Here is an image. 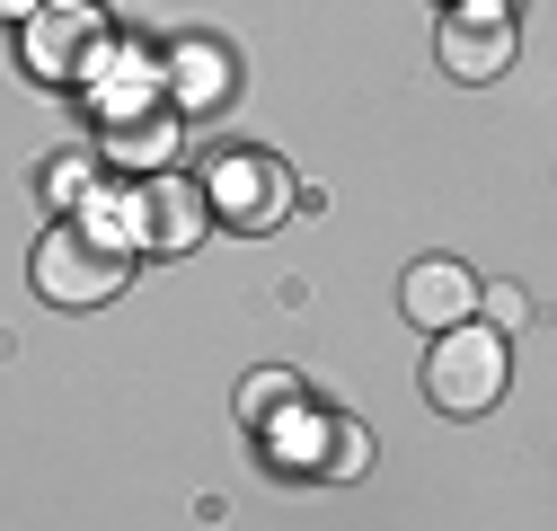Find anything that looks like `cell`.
Segmentation results:
<instances>
[{
    "mask_svg": "<svg viewBox=\"0 0 557 531\" xmlns=\"http://www.w3.org/2000/svg\"><path fill=\"white\" fill-rule=\"evenodd\" d=\"M27 284L53 301V310H98L133 284V248L124 239H98L89 222H53L27 257Z\"/></svg>",
    "mask_w": 557,
    "mask_h": 531,
    "instance_id": "1",
    "label": "cell"
},
{
    "mask_svg": "<svg viewBox=\"0 0 557 531\" xmlns=\"http://www.w3.org/2000/svg\"><path fill=\"white\" fill-rule=\"evenodd\" d=\"M505 381H513V346H505V328H434V346H425V398L443 417H486V408H505Z\"/></svg>",
    "mask_w": 557,
    "mask_h": 531,
    "instance_id": "2",
    "label": "cell"
},
{
    "mask_svg": "<svg viewBox=\"0 0 557 531\" xmlns=\"http://www.w3.org/2000/svg\"><path fill=\"white\" fill-rule=\"evenodd\" d=\"M265 452H274V470H293V479H363V460H372V434L355 417H336V408H301L293 417H274L265 425Z\"/></svg>",
    "mask_w": 557,
    "mask_h": 531,
    "instance_id": "3",
    "label": "cell"
},
{
    "mask_svg": "<svg viewBox=\"0 0 557 531\" xmlns=\"http://www.w3.org/2000/svg\"><path fill=\"white\" fill-rule=\"evenodd\" d=\"M133 205H124V239L143 248V257H195L203 231H213V205H203V186L160 169V177H133L124 186Z\"/></svg>",
    "mask_w": 557,
    "mask_h": 531,
    "instance_id": "4",
    "label": "cell"
},
{
    "mask_svg": "<svg viewBox=\"0 0 557 531\" xmlns=\"http://www.w3.org/2000/svg\"><path fill=\"white\" fill-rule=\"evenodd\" d=\"M18 36H27V72H36L45 89H81V81H98V62H107L98 0H45Z\"/></svg>",
    "mask_w": 557,
    "mask_h": 531,
    "instance_id": "5",
    "label": "cell"
},
{
    "mask_svg": "<svg viewBox=\"0 0 557 531\" xmlns=\"http://www.w3.org/2000/svg\"><path fill=\"white\" fill-rule=\"evenodd\" d=\"M203 205H213L222 231H274L293 213V169L274 160V151H222L213 169H203Z\"/></svg>",
    "mask_w": 557,
    "mask_h": 531,
    "instance_id": "6",
    "label": "cell"
},
{
    "mask_svg": "<svg viewBox=\"0 0 557 531\" xmlns=\"http://www.w3.org/2000/svg\"><path fill=\"white\" fill-rule=\"evenodd\" d=\"M443 72L451 81L513 72V18L505 10H443Z\"/></svg>",
    "mask_w": 557,
    "mask_h": 531,
    "instance_id": "7",
    "label": "cell"
},
{
    "mask_svg": "<svg viewBox=\"0 0 557 531\" xmlns=\"http://www.w3.org/2000/svg\"><path fill=\"white\" fill-rule=\"evenodd\" d=\"M398 310L425 328V337H434V328H460V319L478 310V275H469L460 257H416L407 284H398Z\"/></svg>",
    "mask_w": 557,
    "mask_h": 531,
    "instance_id": "8",
    "label": "cell"
},
{
    "mask_svg": "<svg viewBox=\"0 0 557 531\" xmlns=\"http://www.w3.org/2000/svg\"><path fill=\"white\" fill-rule=\"evenodd\" d=\"M177 133H186L177 115H124V124L107 133V160H115V169H143V177H160V169L177 160Z\"/></svg>",
    "mask_w": 557,
    "mask_h": 531,
    "instance_id": "9",
    "label": "cell"
},
{
    "mask_svg": "<svg viewBox=\"0 0 557 531\" xmlns=\"http://www.w3.org/2000/svg\"><path fill=\"white\" fill-rule=\"evenodd\" d=\"M293 408H301V381H293V372H248V381H239V417H248L257 434H265L274 417H293Z\"/></svg>",
    "mask_w": 557,
    "mask_h": 531,
    "instance_id": "10",
    "label": "cell"
},
{
    "mask_svg": "<svg viewBox=\"0 0 557 531\" xmlns=\"http://www.w3.org/2000/svg\"><path fill=\"white\" fill-rule=\"evenodd\" d=\"M89 186H98V160H89V151H62V160H45V205H53V213H72V205L89 213Z\"/></svg>",
    "mask_w": 557,
    "mask_h": 531,
    "instance_id": "11",
    "label": "cell"
},
{
    "mask_svg": "<svg viewBox=\"0 0 557 531\" xmlns=\"http://www.w3.org/2000/svg\"><path fill=\"white\" fill-rule=\"evenodd\" d=\"M222 89H231V62H222L213 45H186V53H177V98L203 107V98H222Z\"/></svg>",
    "mask_w": 557,
    "mask_h": 531,
    "instance_id": "12",
    "label": "cell"
},
{
    "mask_svg": "<svg viewBox=\"0 0 557 531\" xmlns=\"http://www.w3.org/2000/svg\"><path fill=\"white\" fill-rule=\"evenodd\" d=\"M478 301H486V328H505V337H513V328L531 319V301H522L513 284H496V293H486V284H478Z\"/></svg>",
    "mask_w": 557,
    "mask_h": 531,
    "instance_id": "13",
    "label": "cell"
},
{
    "mask_svg": "<svg viewBox=\"0 0 557 531\" xmlns=\"http://www.w3.org/2000/svg\"><path fill=\"white\" fill-rule=\"evenodd\" d=\"M36 10H45V0H0V27H27Z\"/></svg>",
    "mask_w": 557,
    "mask_h": 531,
    "instance_id": "14",
    "label": "cell"
},
{
    "mask_svg": "<svg viewBox=\"0 0 557 531\" xmlns=\"http://www.w3.org/2000/svg\"><path fill=\"white\" fill-rule=\"evenodd\" d=\"M443 10H505V0H443Z\"/></svg>",
    "mask_w": 557,
    "mask_h": 531,
    "instance_id": "15",
    "label": "cell"
}]
</instances>
